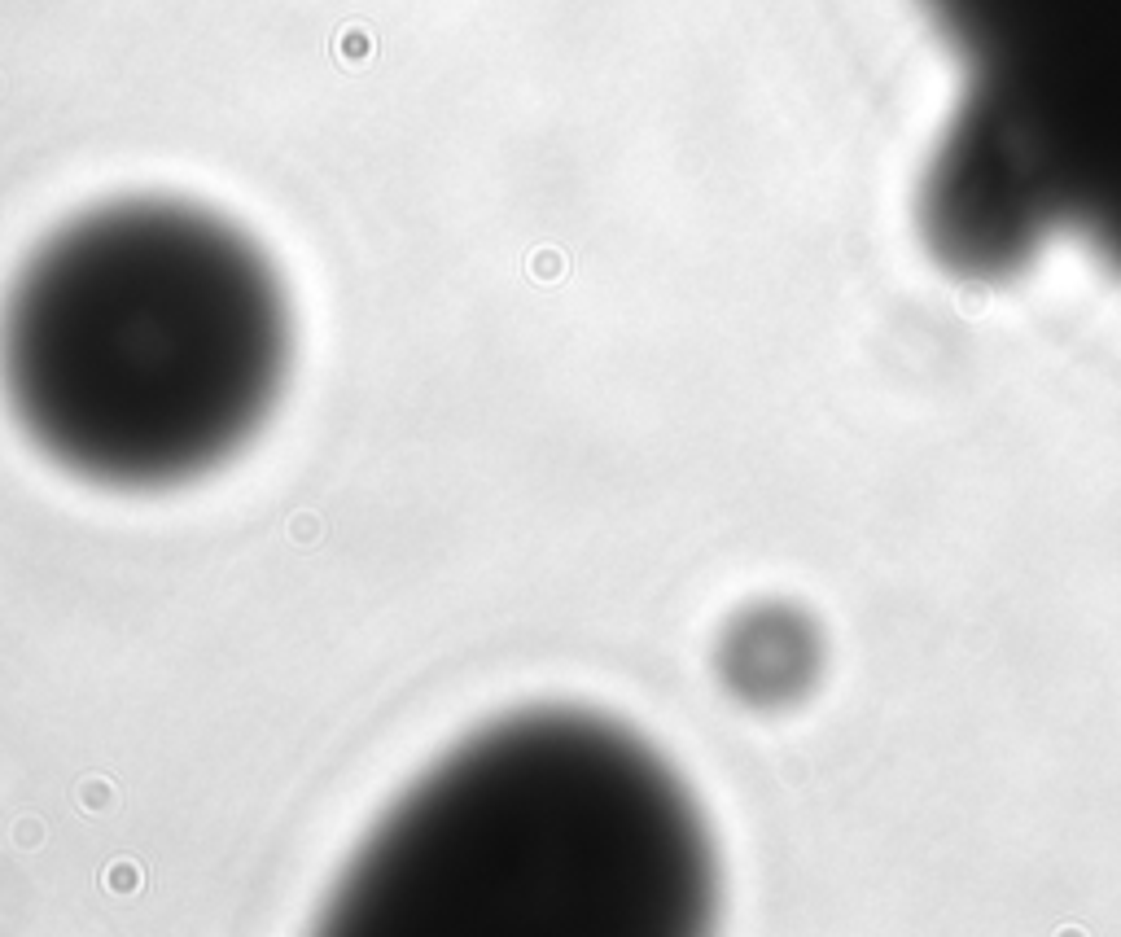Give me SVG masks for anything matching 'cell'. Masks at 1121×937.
<instances>
[{"mask_svg":"<svg viewBox=\"0 0 1121 937\" xmlns=\"http://www.w3.org/2000/svg\"><path fill=\"white\" fill-rule=\"evenodd\" d=\"M688 811L635 740L517 714L416 780L329 902L333 933L609 937L679 929L701 867Z\"/></svg>","mask_w":1121,"mask_h":937,"instance_id":"obj_2","label":"cell"},{"mask_svg":"<svg viewBox=\"0 0 1121 937\" xmlns=\"http://www.w3.org/2000/svg\"><path fill=\"white\" fill-rule=\"evenodd\" d=\"M977 71L973 119L1121 241V0H929Z\"/></svg>","mask_w":1121,"mask_h":937,"instance_id":"obj_3","label":"cell"},{"mask_svg":"<svg viewBox=\"0 0 1121 937\" xmlns=\"http://www.w3.org/2000/svg\"><path fill=\"white\" fill-rule=\"evenodd\" d=\"M290 311L259 250L184 202L101 206L31 254L0 316L22 430L106 487H171L263 425Z\"/></svg>","mask_w":1121,"mask_h":937,"instance_id":"obj_1","label":"cell"}]
</instances>
